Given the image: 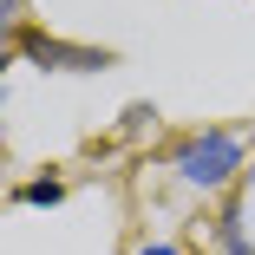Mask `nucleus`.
<instances>
[{
    "label": "nucleus",
    "instance_id": "2",
    "mask_svg": "<svg viewBox=\"0 0 255 255\" xmlns=\"http://www.w3.org/2000/svg\"><path fill=\"white\" fill-rule=\"evenodd\" d=\"M20 59H33L46 72H105L112 66V53H92V46H72V39H53V33H26Z\"/></svg>",
    "mask_w": 255,
    "mask_h": 255
},
{
    "label": "nucleus",
    "instance_id": "4",
    "mask_svg": "<svg viewBox=\"0 0 255 255\" xmlns=\"http://www.w3.org/2000/svg\"><path fill=\"white\" fill-rule=\"evenodd\" d=\"M59 196H66V183H59V177H39V183H26V190H20V203H33V210H53Z\"/></svg>",
    "mask_w": 255,
    "mask_h": 255
},
{
    "label": "nucleus",
    "instance_id": "3",
    "mask_svg": "<svg viewBox=\"0 0 255 255\" xmlns=\"http://www.w3.org/2000/svg\"><path fill=\"white\" fill-rule=\"evenodd\" d=\"M216 242H223L229 255H249V236H242V210H236V203L223 210V229H216Z\"/></svg>",
    "mask_w": 255,
    "mask_h": 255
},
{
    "label": "nucleus",
    "instance_id": "5",
    "mask_svg": "<svg viewBox=\"0 0 255 255\" xmlns=\"http://www.w3.org/2000/svg\"><path fill=\"white\" fill-rule=\"evenodd\" d=\"M137 255H183V249H177V242H144Z\"/></svg>",
    "mask_w": 255,
    "mask_h": 255
},
{
    "label": "nucleus",
    "instance_id": "1",
    "mask_svg": "<svg viewBox=\"0 0 255 255\" xmlns=\"http://www.w3.org/2000/svg\"><path fill=\"white\" fill-rule=\"evenodd\" d=\"M236 170H242V137L236 131H203L177 150V177L190 190H223Z\"/></svg>",
    "mask_w": 255,
    "mask_h": 255
}]
</instances>
